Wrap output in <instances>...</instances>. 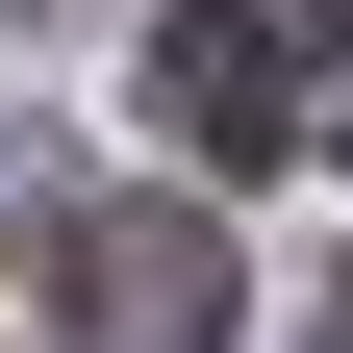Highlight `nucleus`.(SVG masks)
<instances>
[{"label":"nucleus","mask_w":353,"mask_h":353,"mask_svg":"<svg viewBox=\"0 0 353 353\" xmlns=\"http://www.w3.org/2000/svg\"><path fill=\"white\" fill-rule=\"evenodd\" d=\"M328 152H353V76H328Z\"/></svg>","instance_id":"obj_3"},{"label":"nucleus","mask_w":353,"mask_h":353,"mask_svg":"<svg viewBox=\"0 0 353 353\" xmlns=\"http://www.w3.org/2000/svg\"><path fill=\"white\" fill-rule=\"evenodd\" d=\"M152 126H176L202 176H278V152H303V76H278V0H176V26H152Z\"/></svg>","instance_id":"obj_1"},{"label":"nucleus","mask_w":353,"mask_h":353,"mask_svg":"<svg viewBox=\"0 0 353 353\" xmlns=\"http://www.w3.org/2000/svg\"><path fill=\"white\" fill-rule=\"evenodd\" d=\"M76 303H101V353H202L228 328V252L176 228V202H101V228H76Z\"/></svg>","instance_id":"obj_2"}]
</instances>
